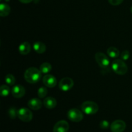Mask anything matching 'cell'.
I'll return each instance as SVG.
<instances>
[{"instance_id": "obj_1", "label": "cell", "mask_w": 132, "mask_h": 132, "mask_svg": "<svg viewBox=\"0 0 132 132\" xmlns=\"http://www.w3.org/2000/svg\"><path fill=\"white\" fill-rule=\"evenodd\" d=\"M24 77L26 81L29 83H36L41 79V72L37 68L31 67L25 71Z\"/></svg>"}, {"instance_id": "obj_2", "label": "cell", "mask_w": 132, "mask_h": 132, "mask_svg": "<svg viewBox=\"0 0 132 132\" xmlns=\"http://www.w3.org/2000/svg\"><path fill=\"white\" fill-rule=\"evenodd\" d=\"M82 112L87 115L95 114L99 110L97 104L93 101H85L81 105Z\"/></svg>"}, {"instance_id": "obj_3", "label": "cell", "mask_w": 132, "mask_h": 132, "mask_svg": "<svg viewBox=\"0 0 132 132\" xmlns=\"http://www.w3.org/2000/svg\"><path fill=\"white\" fill-rule=\"evenodd\" d=\"M113 70L119 75H125L128 72V67L126 63L121 59H116L112 63Z\"/></svg>"}, {"instance_id": "obj_4", "label": "cell", "mask_w": 132, "mask_h": 132, "mask_svg": "<svg viewBox=\"0 0 132 132\" xmlns=\"http://www.w3.org/2000/svg\"><path fill=\"white\" fill-rule=\"evenodd\" d=\"M67 117L70 121L72 122H78L82 121L83 119V115L79 110L77 108H72L68 112Z\"/></svg>"}, {"instance_id": "obj_5", "label": "cell", "mask_w": 132, "mask_h": 132, "mask_svg": "<svg viewBox=\"0 0 132 132\" xmlns=\"http://www.w3.org/2000/svg\"><path fill=\"white\" fill-rule=\"evenodd\" d=\"M18 117L23 122H28L32 121L33 115L31 111L28 108H22L18 110Z\"/></svg>"}, {"instance_id": "obj_6", "label": "cell", "mask_w": 132, "mask_h": 132, "mask_svg": "<svg viewBox=\"0 0 132 132\" xmlns=\"http://www.w3.org/2000/svg\"><path fill=\"white\" fill-rule=\"evenodd\" d=\"M95 59L96 60L97 63L99 64L101 68H105L109 66L110 61L108 57L104 54L102 52L96 53L95 55Z\"/></svg>"}, {"instance_id": "obj_7", "label": "cell", "mask_w": 132, "mask_h": 132, "mask_svg": "<svg viewBox=\"0 0 132 132\" xmlns=\"http://www.w3.org/2000/svg\"><path fill=\"white\" fill-rule=\"evenodd\" d=\"M73 86V81L70 77H64L59 83V87L62 91L67 92Z\"/></svg>"}, {"instance_id": "obj_8", "label": "cell", "mask_w": 132, "mask_h": 132, "mask_svg": "<svg viewBox=\"0 0 132 132\" xmlns=\"http://www.w3.org/2000/svg\"><path fill=\"white\" fill-rule=\"evenodd\" d=\"M126 127V125L125 121L122 120H116L110 125V130L112 132H123Z\"/></svg>"}, {"instance_id": "obj_9", "label": "cell", "mask_w": 132, "mask_h": 132, "mask_svg": "<svg viewBox=\"0 0 132 132\" xmlns=\"http://www.w3.org/2000/svg\"><path fill=\"white\" fill-rule=\"evenodd\" d=\"M69 125L66 121H59L54 125L53 132H68Z\"/></svg>"}, {"instance_id": "obj_10", "label": "cell", "mask_w": 132, "mask_h": 132, "mask_svg": "<svg viewBox=\"0 0 132 132\" xmlns=\"http://www.w3.org/2000/svg\"><path fill=\"white\" fill-rule=\"evenodd\" d=\"M12 94L15 98H21L25 94V89L21 85H15L12 88Z\"/></svg>"}, {"instance_id": "obj_11", "label": "cell", "mask_w": 132, "mask_h": 132, "mask_svg": "<svg viewBox=\"0 0 132 132\" xmlns=\"http://www.w3.org/2000/svg\"><path fill=\"white\" fill-rule=\"evenodd\" d=\"M43 82L44 85L48 88H54L57 84V79L54 76L46 75L43 77Z\"/></svg>"}, {"instance_id": "obj_12", "label": "cell", "mask_w": 132, "mask_h": 132, "mask_svg": "<svg viewBox=\"0 0 132 132\" xmlns=\"http://www.w3.org/2000/svg\"><path fill=\"white\" fill-rule=\"evenodd\" d=\"M28 106L33 110H38L42 107V102L37 98H33L28 102Z\"/></svg>"}, {"instance_id": "obj_13", "label": "cell", "mask_w": 132, "mask_h": 132, "mask_svg": "<svg viewBox=\"0 0 132 132\" xmlns=\"http://www.w3.org/2000/svg\"><path fill=\"white\" fill-rule=\"evenodd\" d=\"M44 106L48 109H53L55 108L57 105V101L54 97H48L45 99L43 101Z\"/></svg>"}, {"instance_id": "obj_14", "label": "cell", "mask_w": 132, "mask_h": 132, "mask_svg": "<svg viewBox=\"0 0 132 132\" xmlns=\"http://www.w3.org/2000/svg\"><path fill=\"white\" fill-rule=\"evenodd\" d=\"M30 50L31 46L28 42H23L19 46V52L21 55H27Z\"/></svg>"}, {"instance_id": "obj_15", "label": "cell", "mask_w": 132, "mask_h": 132, "mask_svg": "<svg viewBox=\"0 0 132 132\" xmlns=\"http://www.w3.org/2000/svg\"><path fill=\"white\" fill-rule=\"evenodd\" d=\"M34 49L38 54H43L46 51V47L43 43L37 41L34 44Z\"/></svg>"}, {"instance_id": "obj_16", "label": "cell", "mask_w": 132, "mask_h": 132, "mask_svg": "<svg viewBox=\"0 0 132 132\" xmlns=\"http://www.w3.org/2000/svg\"><path fill=\"white\" fill-rule=\"evenodd\" d=\"M10 12V7L9 5L5 3H1L0 5V15L1 17H5L9 15Z\"/></svg>"}, {"instance_id": "obj_17", "label": "cell", "mask_w": 132, "mask_h": 132, "mask_svg": "<svg viewBox=\"0 0 132 132\" xmlns=\"http://www.w3.org/2000/svg\"><path fill=\"white\" fill-rule=\"evenodd\" d=\"M107 53H108V55L112 58H116L119 55V51L117 48L113 46H111V47L108 48L107 50Z\"/></svg>"}, {"instance_id": "obj_18", "label": "cell", "mask_w": 132, "mask_h": 132, "mask_svg": "<svg viewBox=\"0 0 132 132\" xmlns=\"http://www.w3.org/2000/svg\"><path fill=\"white\" fill-rule=\"evenodd\" d=\"M40 71L41 73H48L51 71L52 70V66L50 63H44L40 66L39 68Z\"/></svg>"}, {"instance_id": "obj_19", "label": "cell", "mask_w": 132, "mask_h": 132, "mask_svg": "<svg viewBox=\"0 0 132 132\" xmlns=\"http://www.w3.org/2000/svg\"><path fill=\"white\" fill-rule=\"evenodd\" d=\"M0 93L2 97H6L10 93V88L7 85H2L0 88Z\"/></svg>"}, {"instance_id": "obj_20", "label": "cell", "mask_w": 132, "mask_h": 132, "mask_svg": "<svg viewBox=\"0 0 132 132\" xmlns=\"http://www.w3.org/2000/svg\"><path fill=\"white\" fill-rule=\"evenodd\" d=\"M5 81H6V82L9 85L12 86V85H14V83H15V79L13 75L8 74L6 75V77H5Z\"/></svg>"}, {"instance_id": "obj_21", "label": "cell", "mask_w": 132, "mask_h": 132, "mask_svg": "<svg viewBox=\"0 0 132 132\" xmlns=\"http://www.w3.org/2000/svg\"><path fill=\"white\" fill-rule=\"evenodd\" d=\"M18 111L14 107H12V108H10L9 109V116L10 117V118L12 119H14L16 118V117L18 116Z\"/></svg>"}, {"instance_id": "obj_22", "label": "cell", "mask_w": 132, "mask_h": 132, "mask_svg": "<svg viewBox=\"0 0 132 132\" xmlns=\"http://www.w3.org/2000/svg\"><path fill=\"white\" fill-rule=\"evenodd\" d=\"M47 89L46 88L44 87H41L39 88L38 91H37V95L40 98H44L46 95H47Z\"/></svg>"}, {"instance_id": "obj_23", "label": "cell", "mask_w": 132, "mask_h": 132, "mask_svg": "<svg viewBox=\"0 0 132 132\" xmlns=\"http://www.w3.org/2000/svg\"><path fill=\"white\" fill-rule=\"evenodd\" d=\"M130 55V52H129L128 50H124V51L122 52V54H121V59H122L123 61H126L129 59Z\"/></svg>"}, {"instance_id": "obj_24", "label": "cell", "mask_w": 132, "mask_h": 132, "mask_svg": "<svg viewBox=\"0 0 132 132\" xmlns=\"http://www.w3.org/2000/svg\"><path fill=\"white\" fill-rule=\"evenodd\" d=\"M110 126L109 122L106 120H104V121H102L101 122H100V127L101 128L104 129V130H106V129L108 128Z\"/></svg>"}, {"instance_id": "obj_25", "label": "cell", "mask_w": 132, "mask_h": 132, "mask_svg": "<svg viewBox=\"0 0 132 132\" xmlns=\"http://www.w3.org/2000/svg\"><path fill=\"white\" fill-rule=\"evenodd\" d=\"M124 0H108V2L113 6H117V5H120L122 3Z\"/></svg>"}, {"instance_id": "obj_26", "label": "cell", "mask_w": 132, "mask_h": 132, "mask_svg": "<svg viewBox=\"0 0 132 132\" xmlns=\"http://www.w3.org/2000/svg\"><path fill=\"white\" fill-rule=\"evenodd\" d=\"M21 3H29L32 2L33 0H19Z\"/></svg>"}, {"instance_id": "obj_27", "label": "cell", "mask_w": 132, "mask_h": 132, "mask_svg": "<svg viewBox=\"0 0 132 132\" xmlns=\"http://www.w3.org/2000/svg\"><path fill=\"white\" fill-rule=\"evenodd\" d=\"M131 12L132 13V6L131 7Z\"/></svg>"}]
</instances>
